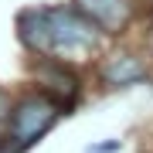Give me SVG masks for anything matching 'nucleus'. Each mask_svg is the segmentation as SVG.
Masks as SVG:
<instances>
[{"label":"nucleus","mask_w":153,"mask_h":153,"mask_svg":"<svg viewBox=\"0 0 153 153\" xmlns=\"http://www.w3.org/2000/svg\"><path fill=\"white\" fill-rule=\"evenodd\" d=\"M61 112L65 109H61L51 95H44V92L21 95L10 109H7V119H4L7 136H4V143H10L17 153H24L27 146L41 143V136H48V129L58 123Z\"/></svg>","instance_id":"obj_2"},{"label":"nucleus","mask_w":153,"mask_h":153,"mask_svg":"<svg viewBox=\"0 0 153 153\" xmlns=\"http://www.w3.org/2000/svg\"><path fill=\"white\" fill-rule=\"evenodd\" d=\"M38 75L44 82V95H51L61 109L68 112L71 105H75V99H78V75L65 65V61H55V58H44Z\"/></svg>","instance_id":"obj_5"},{"label":"nucleus","mask_w":153,"mask_h":153,"mask_svg":"<svg viewBox=\"0 0 153 153\" xmlns=\"http://www.w3.org/2000/svg\"><path fill=\"white\" fill-rule=\"evenodd\" d=\"M99 78L109 88H133V85L150 82V71H146V65H143V58L136 51H116V55L105 58Z\"/></svg>","instance_id":"obj_4"},{"label":"nucleus","mask_w":153,"mask_h":153,"mask_svg":"<svg viewBox=\"0 0 153 153\" xmlns=\"http://www.w3.org/2000/svg\"><path fill=\"white\" fill-rule=\"evenodd\" d=\"M71 7L102 34H119L136 14V0H71Z\"/></svg>","instance_id":"obj_3"},{"label":"nucleus","mask_w":153,"mask_h":153,"mask_svg":"<svg viewBox=\"0 0 153 153\" xmlns=\"http://www.w3.org/2000/svg\"><path fill=\"white\" fill-rule=\"evenodd\" d=\"M123 143L119 140H109V143H99V146H85V153H116Z\"/></svg>","instance_id":"obj_6"},{"label":"nucleus","mask_w":153,"mask_h":153,"mask_svg":"<svg viewBox=\"0 0 153 153\" xmlns=\"http://www.w3.org/2000/svg\"><path fill=\"white\" fill-rule=\"evenodd\" d=\"M4 119H7V95L0 92V123H4Z\"/></svg>","instance_id":"obj_7"},{"label":"nucleus","mask_w":153,"mask_h":153,"mask_svg":"<svg viewBox=\"0 0 153 153\" xmlns=\"http://www.w3.org/2000/svg\"><path fill=\"white\" fill-rule=\"evenodd\" d=\"M99 34L102 31L92 21H85L71 4L27 7L17 14V38L31 55H41V58L65 61L75 55H85L99 44Z\"/></svg>","instance_id":"obj_1"}]
</instances>
